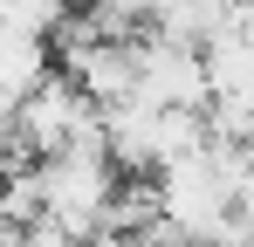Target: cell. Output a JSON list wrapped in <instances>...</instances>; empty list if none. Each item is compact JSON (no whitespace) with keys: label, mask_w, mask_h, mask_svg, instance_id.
<instances>
[{"label":"cell","mask_w":254,"mask_h":247,"mask_svg":"<svg viewBox=\"0 0 254 247\" xmlns=\"http://www.w3.org/2000/svg\"><path fill=\"white\" fill-rule=\"evenodd\" d=\"M0 14H7V35H42V41H55L62 21H69V0H0Z\"/></svg>","instance_id":"obj_4"},{"label":"cell","mask_w":254,"mask_h":247,"mask_svg":"<svg viewBox=\"0 0 254 247\" xmlns=\"http://www.w3.org/2000/svg\"><path fill=\"white\" fill-rule=\"evenodd\" d=\"M117 158L110 151H62V158H42V199H48V220H62L76 241H96L110 206H117Z\"/></svg>","instance_id":"obj_1"},{"label":"cell","mask_w":254,"mask_h":247,"mask_svg":"<svg viewBox=\"0 0 254 247\" xmlns=\"http://www.w3.org/2000/svg\"><path fill=\"white\" fill-rule=\"evenodd\" d=\"M55 76H62V62H55V48H48L42 35H7V41H0V89H7V117H14L28 96H42Z\"/></svg>","instance_id":"obj_3"},{"label":"cell","mask_w":254,"mask_h":247,"mask_svg":"<svg viewBox=\"0 0 254 247\" xmlns=\"http://www.w3.org/2000/svg\"><path fill=\"white\" fill-rule=\"evenodd\" d=\"M137 103L151 110H213V76H206V48L172 35H137Z\"/></svg>","instance_id":"obj_2"}]
</instances>
